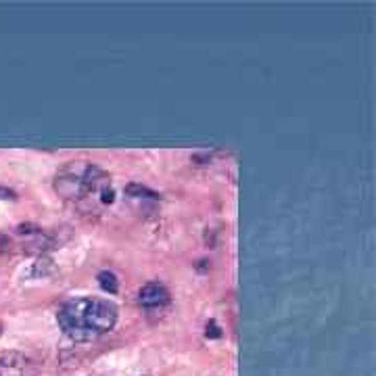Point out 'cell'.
<instances>
[{
  "instance_id": "cell-3",
  "label": "cell",
  "mask_w": 376,
  "mask_h": 376,
  "mask_svg": "<svg viewBox=\"0 0 376 376\" xmlns=\"http://www.w3.org/2000/svg\"><path fill=\"white\" fill-rule=\"evenodd\" d=\"M138 303L153 309V307H163L170 303V291L161 282H149L140 288L138 293Z\"/></svg>"
},
{
  "instance_id": "cell-9",
  "label": "cell",
  "mask_w": 376,
  "mask_h": 376,
  "mask_svg": "<svg viewBox=\"0 0 376 376\" xmlns=\"http://www.w3.org/2000/svg\"><path fill=\"white\" fill-rule=\"evenodd\" d=\"M0 334H3V324H0Z\"/></svg>"
},
{
  "instance_id": "cell-1",
  "label": "cell",
  "mask_w": 376,
  "mask_h": 376,
  "mask_svg": "<svg viewBox=\"0 0 376 376\" xmlns=\"http://www.w3.org/2000/svg\"><path fill=\"white\" fill-rule=\"evenodd\" d=\"M57 322L72 341H95L113 330L117 322V307L109 299L80 297L63 303V307L57 311Z\"/></svg>"
},
{
  "instance_id": "cell-4",
  "label": "cell",
  "mask_w": 376,
  "mask_h": 376,
  "mask_svg": "<svg viewBox=\"0 0 376 376\" xmlns=\"http://www.w3.org/2000/svg\"><path fill=\"white\" fill-rule=\"evenodd\" d=\"M97 280H99L101 288H103L105 293H109V295H115V293L120 291V280H117V276H115L113 272H109V270L101 272V274L97 276Z\"/></svg>"
},
{
  "instance_id": "cell-7",
  "label": "cell",
  "mask_w": 376,
  "mask_h": 376,
  "mask_svg": "<svg viewBox=\"0 0 376 376\" xmlns=\"http://www.w3.org/2000/svg\"><path fill=\"white\" fill-rule=\"evenodd\" d=\"M0 199H5V201H15V199H17V193L11 190V188H3V186H0Z\"/></svg>"
},
{
  "instance_id": "cell-5",
  "label": "cell",
  "mask_w": 376,
  "mask_h": 376,
  "mask_svg": "<svg viewBox=\"0 0 376 376\" xmlns=\"http://www.w3.org/2000/svg\"><path fill=\"white\" fill-rule=\"evenodd\" d=\"M126 195L134 197V199H159L161 197L159 193H155V190H151V188H147L142 184H136V182L126 186Z\"/></svg>"
},
{
  "instance_id": "cell-6",
  "label": "cell",
  "mask_w": 376,
  "mask_h": 376,
  "mask_svg": "<svg viewBox=\"0 0 376 376\" xmlns=\"http://www.w3.org/2000/svg\"><path fill=\"white\" fill-rule=\"evenodd\" d=\"M205 334H207L209 338H220V336H222V330H220V326H218L215 322H209Z\"/></svg>"
},
{
  "instance_id": "cell-2",
  "label": "cell",
  "mask_w": 376,
  "mask_h": 376,
  "mask_svg": "<svg viewBox=\"0 0 376 376\" xmlns=\"http://www.w3.org/2000/svg\"><path fill=\"white\" fill-rule=\"evenodd\" d=\"M0 376H34V361L19 351L3 353L0 355Z\"/></svg>"
},
{
  "instance_id": "cell-8",
  "label": "cell",
  "mask_w": 376,
  "mask_h": 376,
  "mask_svg": "<svg viewBox=\"0 0 376 376\" xmlns=\"http://www.w3.org/2000/svg\"><path fill=\"white\" fill-rule=\"evenodd\" d=\"M101 195H103V203H113V190L109 186H105L101 190Z\"/></svg>"
}]
</instances>
